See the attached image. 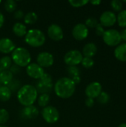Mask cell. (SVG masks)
Returning a JSON list of instances; mask_svg holds the SVG:
<instances>
[{
  "instance_id": "obj_43",
  "label": "cell",
  "mask_w": 126,
  "mask_h": 127,
  "mask_svg": "<svg viewBox=\"0 0 126 127\" xmlns=\"http://www.w3.org/2000/svg\"><path fill=\"white\" fill-rule=\"evenodd\" d=\"M118 127H126V123H123V124H120Z\"/></svg>"
},
{
  "instance_id": "obj_38",
  "label": "cell",
  "mask_w": 126,
  "mask_h": 127,
  "mask_svg": "<svg viewBox=\"0 0 126 127\" xmlns=\"http://www.w3.org/2000/svg\"><path fill=\"white\" fill-rule=\"evenodd\" d=\"M85 105H86L88 107H89V108L93 107L94 105V100L92 99V98L88 97V98L85 100Z\"/></svg>"
},
{
  "instance_id": "obj_23",
  "label": "cell",
  "mask_w": 126,
  "mask_h": 127,
  "mask_svg": "<svg viewBox=\"0 0 126 127\" xmlns=\"http://www.w3.org/2000/svg\"><path fill=\"white\" fill-rule=\"evenodd\" d=\"M12 65L11 57L8 56H4L0 59V68L4 70H8Z\"/></svg>"
},
{
  "instance_id": "obj_11",
  "label": "cell",
  "mask_w": 126,
  "mask_h": 127,
  "mask_svg": "<svg viewBox=\"0 0 126 127\" xmlns=\"http://www.w3.org/2000/svg\"><path fill=\"white\" fill-rule=\"evenodd\" d=\"M26 72L30 77L36 80H39L45 74L44 68H42L37 63H30L26 67Z\"/></svg>"
},
{
  "instance_id": "obj_47",
  "label": "cell",
  "mask_w": 126,
  "mask_h": 127,
  "mask_svg": "<svg viewBox=\"0 0 126 127\" xmlns=\"http://www.w3.org/2000/svg\"><path fill=\"white\" fill-rule=\"evenodd\" d=\"M1 0H0V4H1Z\"/></svg>"
},
{
  "instance_id": "obj_39",
  "label": "cell",
  "mask_w": 126,
  "mask_h": 127,
  "mask_svg": "<svg viewBox=\"0 0 126 127\" xmlns=\"http://www.w3.org/2000/svg\"><path fill=\"white\" fill-rule=\"evenodd\" d=\"M120 33V36H121V39H123V41H125L126 43V28H124L122 30Z\"/></svg>"
},
{
  "instance_id": "obj_22",
  "label": "cell",
  "mask_w": 126,
  "mask_h": 127,
  "mask_svg": "<svg viewBox=\"0 0 126 127\" xmlns=\"http://www.w3.org/2000/svg\"><path fill=\"white\" fill-rule=\"evenodd\" d=\"M38 19V16L35 12H28L24 16V22L27 25H33Z\"/></svg>"
},
{
  "instance_id": "obj_33",
  "label": "cell",
  "mask_w": 126,
  "mask_h": 127,
  "mask_svg": "<svg viewBox=\"0 0 126 127\" xmlns=\"http://www.w3.org/2000/svg\"><path fill=\"white\" fill-rule=\"evenodd\" d=\"M82 65L85 68H91L94 66V61L92 58H90V57H83L82 62Z\"/></svg>"
},
{
  "instance_id": "obj_3",
  "label": "cell",
  "mask_w": 126,
  "mask_h": 127,
  "mask_svg": "<svg viewBox=\"0 0 126 127\" xmlns=\"http://www.w3.org/2000/svg\"><path fill=\"white\" fill-rule=\"evenodd\" d=\"M11 60L19 67H27L31 61V56L28 50L23 47L16 48L11 54Z\"/></svg>"
},
{
  "instance_id": "obj_20",
  "label": "cell",
  "mask_w": 126,
  "mask_h": 127,
  "mask_svg": "<svg viewBox=\"0 0 126 127\" xmlns=\"http://www.w3.org/2000/svg\"><path fill=\"white\" fill-rule=\"evenodd\" d=\"M13 74L9 70H4L0 73V83L4 86H7L13 80Z\"/></svg>"
},
{
  "instance_id": "obj_25",
  "label": "cell",
  "mask_w": 126,
  "mask_h": 127,
  "mask_svg": "<svg viewBox=\"0 0 126 127\" xmlns=\"http://www.w3.org/2000/svg\"><path fill=\"white\" fill-rule=\"evenodd\" d=\"M49 102H50V96L49 95H47V94L40 95V96L38 97V100H37L38 105L40 107H43V108L48 106Z\"/></svg>"
},
{
  "instance_id": "obj_42",
  "label": "cell",
  "mask_w": 126,
  "mask_h": 127,
  "mask_svg": "<svg viewBox=\"0 0 126 127\" xmlns=\"http://www.w3.org/2000/svg\"><path fill=\"white\" fill-rule=\"evenodd\" d=\"M91 4H94V5H99L101 4V1L100 0H93V1H89Z\"/></svg>"
},
{
  "instance_id": "obj_19",
  "label": "cell",
  "mask_w": 126,
  "mask_h": 127,
  "mask_svg": "<svg viewBox=\"0 0 126 127\" xmlns=\"http://www.w3.org/2000/svg\"><path fill=\"white\" fill-rule=\"evenodd\" d=\"M12 30L13 33L19 37H22L27 33V28L22 22H16L13 25Z\"/></svg>"
},
{
  "instance_id": "obj_37",
  "label": "cell",
  "mask_w": 126,
  "mask_h": 127,
  "mask_svg": "<svg viewBox=\"0 0 126 127\" xmlns=\"http://www.w3.org/2000/svg\"><path fill=\"white\" fill-rule=\"evenodd\" d=\"M24 16L25 15L22 10H17L14 12V18L16 19H22V18H24Z\"/></svg>"
},
{
  "instance_id": "obj_17",
  "label": "cell",
  "mask_w": 126,
  "mask_h": 127,
  "mask_svg": "<svg viewBox=\"0 0 126 127\" xmlns=\"http://www.w3.org/2000/svg\"><path fill=\"white\" fill-rule=\"evenodd\" d=\"M97 52V45L93 43V42H90V43H87L82 49V55L85 57H90L92 58L94 56H95V54Z\"/></svg>"
},
{
  "instance_id": "obj_7",
  "label": "cell",
  "mask_w": 126,
  "mask_h": 127,
  "mask_svg": "<svg viewBox=\"0 0 126 127\" xmlns=\"http://www.w3.org/2000/svg\"><path fill=\"white\" fill-rule=\"evenodd\" d=\"M43 119L48 124H54L59 118V112L56 108L52 106H48L42 109L41 112Z\"/></svg>"
},
{
  "instance_id": "obj_45",
  "label": "cell",
  "mask_w": 126,
  "mask_h": 127,
  "mask_svg": "<svg viewBox=\"0 0 126 127\" xmlns=\"http://www.w3.org/2000/svg\"><path fill=\"white\" fill-rule=\"evenodd\" d=\"M3 71V70H2V69H1V68H0V73H1V71Z\"/></svg>"
},
{
  "instance_id": "obj_2",
  "label": "cell",
  "mask_w": 126,
  "mask_h": 127,
  "mask_svg": "<svg viewBox=\"0 0 126 127\" xmlns=\"http://www.w3.org/2000/svg\"><path fill=\"white\" fill-rule=\"evenodd\" d=\"M38 97V92L35 86L25 85L17 92V99L19 103L24 106H32Z\"/></svg>"
},
{
  "instance_id": "obj_5",
  "label": "cell",
  "mask_w": 126,
  "mask_h": 127,
  "mask_svg": "<svg viewBox=\"0 0 126 127\" xmlns=\"http://www.w3.org/2000/svg\"><path fill=\"white\" fill-rule=\"evenodd\" d=\"M53 88V85L52 77L47 73H45L43 74V76L39 80L36 86L37 92L40 93L41 95L42 94L49 95V93L51 92Z\"/></svg>"
},
{
  "instance_id": "obj_40",
  "label": "cell",
  "mask_w": 126,
  "mask_h": 127,
  "mask_svg": "<svg viewBox=\"0 0 126 127\" xmlns=\"http://www.w3.org/2000/svg\"><path fill=\"white\" fill-rule=\"evenodd\" d=\"M71 79L73 80V82L75 83V85H76V84H79V83L81 82V78H80V76H76V77H72V78H71Z\"/></svg>"
},
{
  "instance_id": "obj_16",
  "label": "cell",
  "mask_w": 126,
  "mask_h": 127,
  "mask_svg": "<svg viewBox=\"0 0 126 127\" xmlns=\"http://www.w3.org/2000/svg\"><path fill=\"white\" fill-rule=\"evenodd\" d=\"M16 48V45L9 38H1L0 39V52L2 54H10L12 53Z\"/></svg>"
},
{
  "instance_id": "obj_41",
  "label": "cell",
  "mask_w": 126,
  "mask_h": 127,
  "mask_svg": "<svg viewBox=\"0 0 126 127\" xmlns=\"http://www.w3.org/2000/svg\"><path fill=\"white\" fill-rule=\"evenodd\" d=\"M4 22V18L3 14H2V13H1V11H0V29H1V28L3 26Z\"/></svg>"
},
{
  "instance_id": "obj_10",
  "label": "cell",
  "mask_w": 126,
  "mask_h": 127,
  "mask_svg": "<svg viewBox=\"0 0 126 127\" xmlns=\"http://www.w3.org/2000/svg\"><path fill=\"white\" fill-rule=\"evenodd\" d=\"M88 28L83 23L76 24L72 30L73 37L78 41H82L86 39L88 36Z\"/></svg>"
},
{
  "instance_id": "obj_30",
  "label": "cell",
  "mask_w": 126,
  "mask_h": 127,
  "mask_svg": "<svg viewBox=\"0 0 126 127\" xmlns=\"http://www.w3.org/2000/svg\"><path fill=\"white\" fill-rule=\"evenodd\" d=\"M9 113L4 109H0V125H3L9 120Z\"/></svg>"
},
{
  "instance_id": "obj_29",
  "label": "cell",
  "mask_w": 126,
  "mask_h": 127,
  "mask_svg": "<svg viewBox=\"0 0 126 127\" xmlns=\"http://www.w3.org/2000/svg\"><path fill=\"white\" fill-rule=\"evenodd\" d=\"M67 71L68 75L72 78L76 76H79L80 74V70L76 66H68L67 68Z\"/></svg>"
},
{
  "instance_id": "obj_44",
  "label": "cell",
  "mask_w": 126,
  "mask_h": 127,
  "mask_svg": "<svg viewBox=\"0 0 126 127\" xmlns=\"http://www.w3.org/2000/svg\"><path fill=\"white\" fill-rule=\"evenodd\" d=\"M0 127H7L6 126H4V125H0Z\"/></svg>"
},
{
  "instance_id": "obj_14",
  "label": "cell",
  "mask_w": 126,
  "mask_h": 127,
  "mask_svg": "<svg viewBox=\"0 0 126 127\" xmlns=\"http://www.w3.org/2000/svg\"><path fill=\"white\" fill-rule=\"evenodd\" d=\"M48 35L50 39L56 42L62 40L64 36V33L62 28L56 24H52L48 27Z\"/></svg>"
},
{
  "instance_id": "obj_15",
  "label": "cell",
  "mask_w": 126,
  "mask_h": 127,
  "mask_svg": "<svg viewBox=\"0 0 126 127\" xmlns=\"http://www.w3.org/2000/svg\"><path fill=\"white\" fill-rule=\"evenodd\" d=\"M39 113L38 109L32 105L29 106H25L20 112V116L22 119L31 120L35 119L39 115Z\"/></svg>"
},
{
  "instance_id": "obj_34",
  "label": "cell",
  "mask_w": 126,
  "mask_h": 127,
  "mask_svg": "<svg viewBox=\"0 0 126 127\" xmlns=\"http://www.w3.org/2000/svg\"><path fill=\"white\" fill-rule=\"evenodd\" d=\"M99 24L97 19L94 17H89L88 19H86L85 21V25L86 27L88 28H95L97 27V25Z\"/></svg>"
},
{
  "instance_id": "obj_27",
  "label": "cell",
  "mask_w": 126,
  "mask_h": 127,
  "mask_svg": "<svg viewBox=\"0 0 126 127\" xmlns=\"http://www.w3.org/2000/svg\"><path fill=\"white\" fill-rule=\"evenodd\" d=\"M9 89L12 92H15L16 91H19L20 89L21 86V82L18 80H12L11 82L7 86Z\"/></svg>"
},
{
  "instance_id": "obj_46",
  "label": "cell",
  "mask_w": 126,
  "mask_h": 127,
  "mask_svg": "<svg viewBox=\"0 0 126 127\" xmlns=\"http://www.w3.org/2000/svg\"><path fill=\"white\" fill-rule=\"evenodd\" d=\"M1 86V83H0V87Z\"/></svg>"
},
{
  "instance_id": "obj_6",
  "label": "cell",
  "mask_w": 126,
  "mask_h": 127,
  "mask_svg": "<svg viewBox=\"0 0 126 127\" xmlns=\"http://www.w3.org/2000/svg\"><path fill=\"white\" fill-rule=\"evenodd\" d=\"M102 39L108 46H117L122 41L120 33L115 29L106 30L102 35Z\"/></svg>"
},
{
  "instance_id": "obj_18",
  "label": "cell",
  "mask_w": 126,
  "mask_h": 127,
  "mask_svg": "<svg viewBox=\"0 0 126 127\" xmlns=\"http://www.w3.org/2000/svg\"><path fill=\"white\" fill-rule=\"evenodd\" d=\"M114 57L121 62H126V43L118 45L114 50Z\"/></svg>"
},
{
  "instance_id": "obj_21",
  "label": "cell",
  "mask_w": 126,
  "mask_h": 127,
  "mask_svg": "<svg viewBox=\"0 0 126 127\" xmlns=\"http://www.w3.org/2000/svg\"><path fill=\"white\" fill-rule=\"evenodd\" d=\"M12 95V92L7 86H1L0 87V100L1 102L8 101Z\"/></svg>"
},
{
  "instance_id": "obj_35",
  "label": "cell",
  "mask_w": 126,
  "mask_h": 127,
  "mask_svg": "<svg viewBox=\"0 0 126 127\" xmlns=\"http://www.w3.org/2000/svg\"><path fill=\"white\" fill-rule=\"evenodd\" d=\"M105 29H104V27L100 24V23H99L97 25V27L95 28V33H96V34L98 36H102V35L104 34V33H105Z\"/></svg>"
},
{
  "instance_id": "obj_1",
  "label": "cell",
  "mask_w": 126,
  "mask_h": 127,
  "mask_svg": "<svg viewBox=\"0 0 126 127\" xmlns=\"http://www.w3.org/2000/svg\"><path fill=\"white\" fill-rule=\"evenodd\" d=\"M76 85L69 77H62L54 84V92L56 95L62 99H68L74 94Z\"/></svg>"
},
{
  "instance_id": "obj_31",
  "label": "cell",
  "mask_w": 126,
  "mask_h": 127,
  "mask_svg": "<svg viewBox=\"0 0 126 127\" xmlns=\"http://www.w3.org/2000/svg\"><path fill=\"white\" fill-rule=\"evenodd\" d=\"M111 6L115 12H120L123 10V2L120 0H113L111 1Z\"/></svg>"
},
{
  "instance_id": "obj_36",
  "label": "cell",
  "mask_w": 126,
  "mask_h": 127,
  "mask_svg": "<svg viewBox=\"0 0 126 127\" xmlns=\"http://www.w3.org/2000/svg\"><path fill=\"white\" fill-rule=\"evenodd\" d=\"M9 69H10L9 71L13 74H13H19V73L20 72V71H21L20 67H19L18 65H15V64H14V65H12Z\"/></svg>"
},
{
  "instance_id": "obj_26",
  "label": "cell",
  "mask_w": 126,
  "mask_h": 127,
  "mask_svg": "<svg viewBox=\"0 0 126 127\" xmlns=\"http://www.w3.org/2000/svg\"><path fill=\"white\" fill-rule=\"evenodd\" d=\"M16 6H17L16 2L15 1H13V0H7L4 2V4L5 10L7 12H8V13L14 12L16 10Z\"/></svg>"
},
{
  "instance_id": "obj_8",
  "label": "cell",
  "mask_w": 126,
  "mask_h": 127,
  "mask_svg": "<svg viewBox=\"0 0 126 127\" xmlns=\"http://www.w3.org/2000/svg\"><path fill=\"white\" fill-rule=\"evenodd\" d=\"M83 59L82 54L78 50H71L64 56V62L68 66H76Z\"/></svg>"
},
{
  "instance_id": "obj_9",
  "label": "cell",
  "mask_w": 126,
  "mask_h": 127,
  "mask_svg": "<svg viewBox=\"0 0 126 127\" xmlns=\"http://www.w3.org/2000/svg\"><path fill=\"white\" fill-rule=\"evenodd\" d=\"M36 62H37V64L42 68H48L53 65L54 63V58H53V56L50 53L43 51V52L39 53L37 55Z\"/></svg>"
},
{
  "instance_id": "obj_32",
  "label": "cell",
  "mask_w": 126,
  "mask_h": 127,
  "mask_svg": "<svg viewBox=\"0 0 126 127\" xmlns=\"http://www.w3.org/2000/svg\"><path fill=\"white\" fill-rule=\"evenodd\" d=\"M69 4L74 7H81L87 4L89 1L88 0H70Z\"/></svg>"
},
{
  "instance_id": "obj_13",
  "label": "cell",
  "mask_w": 126,
  "mask_h": 127,
  "mask_svg": "<svg viewBox=\"0 0 126 127\" xmlns=\"http://www.w3.org/2000/svg\"><path fill=\"white\" fill-rule=\"evenodd\" d=\"M100 22L103 27H111L117 22V16L112 11H105L101 14Z\"/></svg>"
},
{
  "instance_id": "obj_4",
  "label": "cell",
  "mask_w": 126,
  "mask_h": 127,
  "mask_svg": "<svg viewBox=\"0 0 126 127\" xmlns=\"http://www.w3.org/2000/svg\"><path fill=\"white\" fill-rule=\"evenodd\" d=\"M46 38L44 33L39 29L33 28L27 31L25 36V42L33 48H38L42 46L45 42Z\"/></svg>"
},
{
  "instance_id": "obj_28",
  "label": "cell",
  "mask_w": 126,
  "mask_h": 127,
  "mask_svg": "<svg viewBox=\"0 0 126 127\" xmlns=\"http://www.w3.org/2000/svg\"><path fill=\"white\" fill-rule=\"evenodd\" d=\"M97 98L98 103H100V104H103V105L107 104L110 100V96L105 92H102Z\"/></svg>"
},
{
  "instance_id": "obj_12",
  "label": "cell",
  "mask_w": 126,
  "mask_h": 127,
  "mask_svg": "<svg viewBox=\"0 0 126 127\" xmlns=\"http://www.w3.org/2000/svg\"><path fill=\"white\" fill-rule=\"evenodd\" d=\"M102 85L99 82L95 81L91 83L87 86L85 92L88 97L94 99L97 98L100 95V93L102 92Z\"/></svg>"
},
{
  "instance_id": "obj_24",
  "label": "cell",
  "mask_w": 126,
  "mask_h": 127,
  "mask_svg": "<svg viewBox=\"0 0 126 127\" xmlns=\"http://www.w3.org/2000/svg\"><path fill=\"white\" fill-rule=\"evenodd\" d=\"M117 22L120 27L126 28V10H123L118 13Z\"/></svg>"
}]
</instances>
